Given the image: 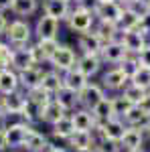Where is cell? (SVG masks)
<instances>
[{
  "label": "cell",
  "instance_id": "cell-1",
  "mask_svg": "<svg viewBox=\"0 0 150 152\" xmlns=\"http://www.w3.org/2000/svg\"><path fill=\"white\" fill-rule=\"evenodd\" d=\"M4 37H6V43L10 47L18 49L31 45L33 39H35V33H33V26L29 24L26 18H12V20H8Z\"/></svg>",
  "mask_w": 150,
  "mask_h": 152
},
{
  "label": "cell",
  "instance_id": "cell-2",
  "mask_svg": "<svg viewBox=\"0 0 150 152\" xmlns=\"http://www.w3.org/2000/svg\"><path fill=\"white\" fill-rule=\"evenodd\" d=\"M65 23H67V26H69L71 33L81 35V33H89V31H93V26H95L97 20H95V14H93V12L73 6Z\"/></svg>",
  "mask_w": 150,
  "mask_h": 152
},
{
  "label": "cell",
  "instance_id": "cell-3",
  "mask_svg": "<svg viewBox=\"0 0 150 152\" xmlns=\"http://www.w3.org/2000/svg\"><path fill=\"white\" fill-rule=\"evenodd\" d=\"M77 49L69 47V45H59L57 51L49 57V65H51V69L59 71V73H65V71H69L75 67V63H77Z\"/></svg>",
  "mask_w": 150,
  "mask_h": 152
},
{
  "label": "cell",
  "instance_id": "cell-4",
  "mask_svg": "<svg viewBox=\"0 0 150 152\" xmlns=\"http://www.w3.org/2000/svg\"><path fill=\"white\" fill-rule=\"evenodd\" d=\"M128 124L122 120V118H108L105 122H97V126H95V136H100V138H108V140H114V142H120L122 140V136H124V132H126Z\"/></svg>",
  "mask_w": 150,
  "mask_h": 152
},
{
  "label": "cell",
  "instance_id": "cell-5",
  "mask_svg": "<svg viewBox=\"0 0 150 152\" xmlns=\"http://www.w3.org/2000/svg\"><path fill=\"white\" fill-rule=\"evenodd\" d=\"M31 130H33V126L23 122V120L8 122L4 126V136H6L8 148H23V144H24V140H26V136H29Z\"/></svg>",
  "mask_w": 150,
  "mask_h": 152
},
{
  "label": "cell",
  "instance_id": "cell-6",
  "mask_svg": "<svg viewBox=\"0 0 150 152\" xmlns=\"http://www.w3.org/2000/svg\"><path fill=\"white\" fill-rule=\"evenodd\" d=\"M59 28H61V20L47 16L45 12L37 18L33 33H35V41H43V39H57L59 37Z\"/></svg>",
  "mask_w": 150,
  "mask_h": 152
},
{
  "label": "cell",
  "instance_id": "cell-7",
  "mask_svg": "<svg viewBox=\"0 0 150 152\" xmlns=\"http://www.w3.org/2000/svg\"><path fill=\"white\" fill-rule=\"evenodd\" d=\"M108 91H105L104 87H102V83H93L89 81L83 89H81L77 97H79V107H85V110H93L95 105L100 104L102 99H104Z\"/></svg>",
  "mask_w": 150,
  "mask_h": 152
},
{
  "label": "cell",
  "instance_id": "cell-8",
  "mask_svg": "<svg viewBox=\"0 0 150 152\" xmlns=\"http://www.w3.org/2000/svg\"><path fill=\"white\" fill-rule=\"evenodd\" d=\"M128 81H130V77H128L118 65L110 67V69L102 75V87H104L105 91H112V94H120V91L126 87Z\"/></svg>",
  "mask_w": 150,
  "mask_h": 152
},
{
  "label": "cell",
  "instance_id": "cell-9",
  "mask_svg": "<svg viewBox=\"0 0 150 152\" xmlns=\"http://www.w3.org/2000/svg\"><path fill=\"white\" fill-rule=\"evenodd\" d=\"M128 55H130V53H128V49L124 47V43H122L120 39L105 43L104 49H102V53H100L104 65H112V67H114V65H120Z\"/></svg>",
  "mask_w": 150,
  "mask_h": 152
},
{
  "label": "cell",
  "instance_id": "cell-10",
  "mask_svg": "<svg viewBox=\"0 0 150 152\" xmlns=\"http://www.w3.org/2000/svg\"><path fill=\"white\" fill-rule=\"evenodd\" d=\"M122 10L124 6L118 2V0H105V2H100L97 8H95V20L100 23H112L118 24L120 23V16H122Z\"/></svg>",
  "mask_w": 150,
  "mask_h": 152
},
{
  "label": "cell",
  "instance_id": "cell-11",
  "mask_svg": "<svg viewBox=\"0 0 150 152\" xmlns=\"http://www.w3.org/2000/svg\"><path fill=\"white\" fill-rule=\"evenodd\" d=\"M120 41L124 43V47L128 49L130 55H138L142 49L148 45V37L144 35L140 28H132V31H124L120 35Z\"/></svg>",
  "mask_w": 150,
  "mask_h": 152
},
{
  "label": "cell",
  "instance_id": "cell-12",
  "mask_svg": "<svg viewBox=\"0 0 150 152\" xmlns=\"http://www.w3.org/2000/svg\"><path fill=\"white\" fill-rule=\"evenodd\" d=\"M102 49H104V41L95 35L93 31L77 35V53H85V55H100V53H102Z\"/></svg>",
  "mask_w": 150,
  "mask_h": 152
},
{
  "label": "cell",
  "instance_id": "cell-13",
  "mask_svg": "<svg viewBox=\"0 0 150 152\" xmlns=\"http://www.w3.org/2000/svg\"><path fill=\"white\" fill-rule=\"evenodd\" d=\"M71 8H73V2L71 0H43V12L47 16H53L57 20H67Z\"/></svg>",
  "mask_w": 150,
  "mask_h": 152
},
{
  "label": "cell",
  "instance_id": "cell-14",
  "mask_svg": "<svg viewBox=\"0 0 150 152\" xmlns=\"http://www.w3.org/2000/svg\"><path fill=\"white\" fill-rule=\"evenodd\" d=\"M75 67L91 79V77H95V75L102 71L104 61H102L100 55H85V53H79V55H77V63H75Z\"/></svg>",
  "mask_w": 150,
  "mask_h": 152
},
{
  "label": "cell",
  "instance_id": "cell-15",
  "mask_svg": "<svg viewBox=\"0 0 150 152\" xmlns=\"http://www.w3.org/2000/svg\"><path fill=\"white\" fill-rule=\"evenodd\" d=\"M43 73L45 69L41 65H33L24 71H18V81H20V89L29 91V89H35V87H41V81H43Z\"/></svg>",
  "mask_w": 150,
  "mask_h": 152
},
{
  "label": "cell",
  "instance_id": "cell-16",
  "mask_svg": "<svg viewBox=\"0 0 150 152\" xmlns=\"http://www.w3.org/2000/svg\"><path fill=\"white\" fill-rule=\"evenodd\" d=\"M2 102H4V110L8 118L10 116H20V112L26 105V91L24 89H16L8 95H2Z\"/></svg>",
  "mask_w": 150,
  "mask_h": 152
},
{
  "label": "cell",
  "instance_id": "cell-17",
  "mask_svg": "<svg viewBox=\"0 0 150 152\" xmlns=\"http://www.w3.org/2000/svg\"><path fill=\"white\" fill-rule=\"evenodd\" d=\"M73 124H75V130H83V132H93L95 126H97V120L91 114V110H85V107H77L69 114Z\"/></svg>",
  "mask_w": 150,
  "mask_h": 152
},
{
  "label": "cell",
  "instance_id": "cell-18",
  "mask_svg": "<svg viewBox=\"0 0 150 152\" xmlns=\"http://www.w3.org/2000/svg\"><path fill=\"white\" fill-rule=\"evenodd\" d=\"M23 148L26 152H47L49 150V136L33 128L31 132H29V136H26V140H24Z\"/></svg>",
  "mask_w": 150,
  "mask_h": 152
},
{
  "label": "cell",
  "instance_id": "cell-19",
  "mask_svg": "<svg viewBox=\"0 0 150 152\" xmlns=\"http://www.w3.org/2000/svg\"><path fill=\"white\" fill-rule=\"evenodd\" d=\"M87 83H89V77H87L85 73H81L77 67H73V69H69V71L63 73V87L73 89L75 94H79Z\"/></svg>",
  "mask_w": 150,
  "mask_h": 152
},
{
  "label": "cell",
  "instance_id": "cell-20",
  "mask_svg": "<svg viewBox=\"0 0 150 152\" xmlns=\"http://www.w3.org/2000/svg\"><path fill=\"white\" fill-rule=\"evenodd\" d=\"M95 132H83V130H75L67 138V146L71 150H83V148H91L95 144Z\"/></svg>",
  "mask_w": 150,
  "mask_h": 152
},
{
  "label": "cell",
  "instance_id": "cell-21",
  "mask_svg": "<svg viewBox=\"0 0 150 152\" xmlns=\"http://www.w3.org/2000/svg\"><path fill=\"white\" fill-rule=\"evenodd\" d=\"M144 132L138 128H132V126H128L126 132H124V136H122V140H120V146H122V150H134V148H140V146H144Z\"/></svg>",
  "mask_w": 150,
  "mask_h": 152
},
{
  "label": "cell",
  "instance_id": "cell-22",
  "mask_svg": "<svg viewBox=\"0 0 150 152\" xmlns=\"http://www.w3.org/2000/svg\"><path fill=\"white\" fill-rule=\"evenodd\" d=\"M33 65H37V63H35V59H33V53H31L29 45H26V47L14 49V53H12V69L16 71V73L29 69V67H33Z\"/></svg>",
  "mask_w": 150,
  "mask_h": 152
},
{
  "label": "cell",
  "instance_id": "cell-23",
  "mask_svg": "<svg viewBox=\"0 0 150 152\" xmlns=\"http://www.w3.org/2000/svg\"><path fill=\"white\" fill-rule=\"evenodd\" d=\"M73 132H75V124H73L69 114H65L59 122H55L51 126V136L57 138V140H63V142H67V138H69Z\"/></svg>",
  "mask_w": 150,
  "mask_h": 152
},
{
  "label": "cell",
  "instance_id": "cell-24",
  "mask_svg": "<svg viewBox=\"0 0 150 152\" xmlns=\"http://www.w3.org/2000/svg\"><path fill=\"white\" fill-rule=\"evenodd\" d=\"M53 99H55L67 114H71L73 110L79 107V97H77V94H75L73 89H67V87H61L57 94L53 95Z\"/></svg>",
  "mask_w": 150,
  "mask_h": 152
},
{
  "label": "cell",
  "instance_id": "cell-25",
  "mask_svg": "<svg viewBox=\"0 0 150 152\" xmlns=\"http://www.w3.org/2000/svg\"><path fill=\"white\" fill-rule=\"evenodd\" d=\"M124 122H126L128 126H132V128L142 130V132H146V130L150 128V116L146 112L140 110V105H134V107L128 112L126 118H124Z\"/></svg>",
  "mask_w": 150,
  "mask_h": 152
},
{
  "label": "cell",
  "instance_id": "cell-26",
  "mask_svg": "<svg viewBox=\"0 0 150 152\" xmlns=\"http://www.w3.org/2000/svg\"><path fill=\"white\" fill-rule=\"evenodd\" d=\"M20 89L18 73L14 69H0V95H8Z\"/></svg>",
  "mask_w": 150,
  "mask_h": 152
},
{
  "label": "cell",
  "instance_id": "cell-27",
  "mask_svg": "<svg viewBox=\"0 0 150 152\" xmlns=\"http://www.w3.org/2000/svg\"><path fill=\"white\" fill-rule=\"evenodd\" d=\"M41 87H43L49 95H55L59 89L63 87V73H59V71H55V69H45Z\"/></svg>",
  "mask_w": 150,
  "mask_h": 152
},
{
  "label": "cell",
  "instance_id": "cell-28",
  "mask_svg": "<svg viewBox=\"0 0 150 152\" xmlns=\"http://www.w3.org/2000/svg\"><path fill=\"white\" fill-rule=\"evenodd\" d=\"M67 112L61 107V105L55 102V99H51V102H47L43 105V112H41V122L43 124H49V126H53L55 122H59L61 118L65 116Z\"/></svg>",
  "mask_w": 150,
  "mask_h": 152
},
{
  "label": "cell",
  "instance_id": "cell-29",
  "mask_svg": "<svg viewBox=\"0 0 150 152\" xmlns=\"http://www.w3.org/2000/svg\"><path fill=\"white\" fill-rule=\"evenodd\" d=\"M39 10V0H14L10 12L16 18H29Z\"/></svg>",
  "mask_w": 150,
  "mask_h": 152
},
{
  "label": "cell",
  "instance_id": "cell-30",
  "mask_svg": "<svg viewBox=\"0 0 150 152\" xmlns=\"http://www.w3.org/2000/svg\"><path fill=\"white\" fill-rule=\"evenodd\" d=\"M93 33L100 37L102 41L105 43H110V41H116V39H120V35H122V31L118 28V24H112V23H95V26H93Z\"/></svg>",
  "mask_w": 150,
  "mask_h": 152
},
{
  "label": "cell",
  "instance_id": "cell-31",
  "mask_svg": "<svg viewBox=\"0 0 150 152\" xmlns=\"http://www.w3.org/2000/svg\"><path fill=\"white\" fill-rule=\"evenodd\" d=\"M140 24V14L134 8L130 6H124L122 10V16H120V23H118V28L124 33V31H132V28H138Z\"/></svg>",
  "mask_w": 150,
  "mask_h": 152
},
{
  "label": "cell",
  "instance_id": "cell-32",
  "mask_svg": "<svg viewBox=\"0 0 150 152\" xmlns=\"http://www.w3.org/2000/svg\"><path fill=\"white\" fill-rule=\"evenodd\" d=\"M41 112H43V105L35 104V102H31V99H26V105H24V110L20 112V120L26 122V124H31V126H35L37 122H41Z\"/></svg>",
  "mask_w": 150,
  "mask_h": 152
},
{
  "label": "cell",
  "instance_id": "cell-33",
  "mask_svg": "<svg viewBox=\"0 0 150 152\" xmlns=\"http://www.w3.org/2000/svg\"><path fill=\"white\" fill-rule=\"evenodd\" d=\"M91 114L95 116L97 122H105L108 118H114V105H112V97H108L105 95L104 99L100 102V104L95 105L91 110Z\"/></svg>",
  "mask_w": 150,
  "mask_h": 152
},
{
  "label": "cell",
  "instance_id": "cell-34",
  "mask_svg": "<svg viewBox=\"0 0 150 152\" xmlns=\"http://www.w3.org/2000/svg\"><path fill=\"white\" fill-rule=\"evenodd\" d=\"M112 105H114V116L116 118H126V114L134 107V104L128 99V97H124L122 94H116V95H112Z\"/></svg>",
  "mask_w": 150,
  "mask_h": 152
},
{
  "label": "cell",
  "instance_id": "cell-35",
  "mask_svg": "<svg viewBox=\"0 0 150 152\" xmlns=\"http://www.w3.org/2000/svg\"><path fill=\"white\" fill-rule=\"evenodd\" d=\"M130 81L134 85H138V87H142L144 91H150V69L140 65L138 69L134 71V75L130 77Z\"/></svg>",
  "mask_w": 150,
  "mask_h": 152
},
{
  "label": "cell",
  "instance_id": "cell-36",
  "mask_svg": "<svg viewBox=\"0 0 150 152\" xmlns=\"http://www.w3.org/2000/svg\"><path fill=\"white\" fill-rule=\"evenodd\" d=\"M120 94L124 95V97H128V99H130V102H132L134 105H138V104H140V99L146 95V91H144L142 87H138V85H134L132 81H128V83H126V87H124Z\"/></svg>",
  "mask_w": 150,
  "mask_h": 152
},
{
  "label": "cell",
  "instance_id": "cell-37",
  "mask_svg": "<svg viewBox=\"0 0 150 152\" xmlns=\"http://www.w3.org/2000/svg\"><path fill=\"white\" fill-rule=\"evenodd\" d=\"M95 152H122V146L120 142H114V140H108V138H95V144H93Z\"/></svg>",
  "mask_w": 150,
  "mask_h": 152
},
{
  "label": "cell",
  "instance_id": "cell-38",
  "mask_svg": "<svg viewBox=\"0 0 150 152\" xmlns=\"http://www.w3.org/2000/svg\"><path fill=\"white\" fill-rule=\"evenodd\" d=\"M12 53H14V47H10L6 41H2V47H0V69H12Z\"/></svg>",
  "mask_w": 150,
  "mask_h": 152
},
{
  "label": "cell",
  "instance_id": "cell-39",
  "mask_svg": "<svg viewBox=\"0 0 150 152\" xmlns=\"http://www.w3.org/2000/svg\"><path fill=\"white\" fill-rule=\"evenodd\" d=\"M26 99H31V102H35L39 105H45L47 102L53 99V95H49L43 87H35V89H29L26 91Z\"/></svg>",
  "mask_w": 150,
  "mask_h": 152
},
{
  "label": "cell",
  "instance_id": "cell-40",
  "mask_svg": "<svg viewBox=\"0 0 150 152\" xmlns=\"http://www.w3.org/2000/svg\"><path fill=\"white\" fill-rule=\"evenodd\" d=\"M35 43H37V47L43 51V55H45L47 61H49V57H51V55L57 51V47L61 45L59 39H43V41H35Z\"/></svg>",
  "mask_w": 150,
  "mask_h": 152
},
{
  "label": "cell",
  "instance_id": "cell-41",
  "mask_svg": "<svg viewBox=\"0 0 150 152\" xmlns=\"http://www.w3.org/2000/svg\"><path fill=\"white\" fill-rule=\"evenodd\" d=\"M118 67L124 71L128 77H132V75H134V71L140 67V63H138V59H136V55H128V57L124 59V61H122Z\"/></svg>",
  "mask_w": 150,
  "mask_h": 152
},
{
  "label": "cell",
  "instance_id": "cell-42",
  "mask_svg": "<svg viewBox=\"0 0 150 152\" xmlns=\"http://www.w3.org/2000/svg\"><path fill=\"white\" fill-rule=\"evenodd\" d=\"M97 4H100V0H75V2H73V6L83 8V10H89V12H95Z\"/></svg>",
  "mask_w": 150,
  "mask_h": 152
},
{
  "label": "cell",
  "instance_id": "cell-43",
  "mask_svg": "<svg viewBox=\"0 0 150 152\" xmlns=\"http://www.w3.org/2000/svg\"><path fill=\"white\" fill-rule=\"evenodd\" d=\"M136 59H138V63L142 65V67H148L150 69V43L136 55Z\"/></svg>",
  "mask_w": 150,
  "mask_h": 152
},
{
  "label": "cell",
  "instance_id": "cell-44",
  "mask_svg": "<svg viewBox=\"0 0 150 152\" xmlns=\"http://www.w3.org/2000/svg\"><path fill=\"white\" fill-rule=\"evenodd\" d=\"M138 28H140V31H142V33H144L146 37H150V8L144 12L142 16H140V24H138Z\"/></svg>",
  "mask_w": 150,
  "mask_h": 152
},
{
  "label": "cell",
  "instance_id": "cell-45",
  "mask_svg": "<svg viewBox=\"0 0 150 152\" xmlns=\"http://www.w3.org/2000/svg\"><path fill=\"white\" fill-rule=\"evenodd\" d=\"M29 49H31V53H33V59H35L37 65H43V63H47L45 55H43V51H41V49L37 47V43H31V45H29Z\"/></svg>",
  "mask_w": 150,
  "mask_h": 152
},
{
  "label": "cell",
  "instance_id": "cell-46",
  "mask_svg": "<svg viewBox=\"0 0 150 152\" xmlns=\"http://www.w3.org/2000/svg\"><path fill=\"white\" fill-rule=\"evenodd\" d=\"M138 105H140V110H142V112H146V114L150 116V91H146V95L140 99Z\"/></svg>",
  "mask_w": 150,
  "mask_h": 152
},
{
  "label": "cell",
  "instance_id": "cell-47",
  "mask_svg": "<svg viewBox=\"0 0 150 152\" xmlns=\"http://www.w3.org/2000/svg\"><path fill=\"white\" fill-rule=\"evenodd\" d=\"M6 26H8V18H6L4 12H0V37L6 33Z\"/></svg>",
  "mask_w": 150,
  "mask_h": 152
},
{
  "label": "cell",
  "instance_id": "cell-48",
  "mask_svg": "<svg viewBox=\"0 0 150 152\" xmlns=\"http://www.w3.org/2000/svg\"><path fill=\"white\" fill-rule=\"evenodd\" d=\"M8 150V144H6V136H4V130L0 128V152Z\"/></svg>",
  "mask_w": 150,
  "mask_h": 152
},
{
  "label": "cell",
  "instance_id": "cell-49",
  "mask_svg": "<svg viewBox=\"0 0 150 152\" xmlns=\"http://www.w3.org/2000/svg\"><path fill=\"white\" fill-rule=\"evenodd\" d=\"M12 2L14 0H0V12H6L12 8Z\"/></svg>",
  "mask_w": 150,
  "mask_h": 152
},
{
  "label": "cell",
  "instance_id": "cell-50",
  "mask_svg": "<svg viewBox=\"0 0 150 152\" xmlns=\"http://www.w3.org/2000/svg\"><path fill=\"white\" fill-rule=\"evenodd\" d=\"M0 120H8V114L4 110V102H2V95H0Z\"/></svg>",
  "mask_w": 150,
  "mask_h": 152
},
{
  "label": "cell",
  "instance_id": "cell-51",
  "mask_svg": "<svg viewBox=\"0 0 150 152\" xmlns=\"http://www.w3.org/2000/svg\"><path fill=\"white\" fill-rule=\"evenodd\" d=\"M118 2H120L122 6H132V4H134V2H138V0H118Z\"/></svg>",
  "mask_w": 150,
  "mask_h": 152
},
{
  "label": "cell",
  "instance_id": "cell-52",
  "mask_svg": "<svg viewBox=\"0 0 150 152\" xmlns=\"http://www.w3.org/2000/svg\"><path fill=\"white\" fill-rule=\"evenodd\" d=\"M47 152H67L65 148H61V146H55V148H49Z\"/></svg>",
  "mask_w": 150,
  "mask_h": 152
},
{
  "label": "cell",
  "instance_id": "cell-53",
  "mask_svg": "<svg viewBox=\"0 0 150 152\" xmlns=\"http://www.w3.org/2000/svg\"><path fill=\"white\" fill-rule=\"evenodd\" d=\"M144 138H146V144L150 146V128L146 130V132H144Z\"/></svg>",
  "mask_w": 150,
  "mask_h": 152
},
{
  "label": "cell",
  "instance_id": "cell-54",
  "mask_svg": "<svg viewBox=\"0 0 150 152\" xmlns=\"http://www.w3.org/2000/svg\"><path fill=\"white\" fill-rule=\"evenodd\" d=\"M142 6H146V8H150V0H138Z\"/></svg>",
  "mask_w": 150,
  "mask_h": 152
},
{
  "label": "cell",
  "instance_id": "cell-55",
  "mask_svg": "<svg viewBox=\"0 0 150 152\" xmlns=\"http://www.w3.org/2000/svg\"><path fill=\"white\" fill-rule=\"evenodd\" d=\"M73 152H95V148L91 146V148H83V150H73Z\"/></svg>",
  "mask_w": 150,
  "mask_h": 152
},
{
  "label": "cell",
  "instance_id": "cell-56",
  "mask_svg": "<svg viewBox=\"0 0 150 152\" xmlns=\"http://www.w3.org/2000/svg\"><path fill=\"white\" fill-rule=\"evenodd\" d=\"M126 152H146V150H144V146H140V148H134V150H126Z\"/></svg>",
  "mask_w": 150,
  "mask_h": 152
},
{
  "label": "cell",
  "instance_id": "cell-57",
  "mask_svg": "<svg viewBox=\"0 0 150 152\" xmlns=\"http://www.w3.org/2000/svg\"><path fill=\"white\" fill-rule=\"evenodd\" d=\"M6 124H8V120H0V128L4 130V126H6Z\"/></svg>",
  "mask_w": 150,
  "mask_h": 152
},
{
  "label": "cell",
  "instance_id": "cell-58",
  "mask_svg": "<svg viewBox=\"0 0 150 152\" xmlns=\"http://www.w3.org/2000/svg\"><path fill=\"white\" fill-rule=\"evenodd\" d=\"M8 152H18V150H8Z\"/></svg>",
  "mask_w": 150,
  "mask_h": 152
},
{
  "label": "cell",
  "instance_id": "cell-59",
  "mask_svg": "<svg viewBox=\"0 0 150 152\" xmlns=\"http://www.w3.org/2000/svg\"><path fill=\"white\" fill-rule=\"evenodd\" d=\"M0 47H2V41H0Z\"/></svg>",
  "mask_w": 150,
  "mask_h": 152
},
{
  "label": "cell",
  "instance_id": "cell-60",
  "mask_svg": "<svg viewBox=\"0 0 150 152\" xmlns=\"http://www.w3.org/2000/svg\"><path fill=\"white\" fill-rule=\"evenodd\" d=\"M100 2H105V0H100Z\"/></svg>",
  "mask_w": 150,
  "mask_h": 152
},
{
  "label": "cell",
  "instance_id": "cell-61",
  "mask_svg": "<svg viewBox=\"0 0 150 152\" xmlns=\"http://www.w3.org/2000/svg\"><path fill=\"white\" fill-rule=\"evenodd\" d=\"M71 2H75V0H71Z\"/></svg>",
  "mask_w": 150,
  "mask_h": 152
}]
</instances>
